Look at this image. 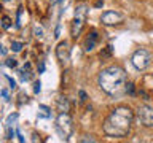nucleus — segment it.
<instances>
[{"label":"nucleus","mask_w":153,"mask_h":143,"mask_svg":"<svg viewBox=\"0 0 153 143\" xmlns=\"http://www.w3.org/2000/svg\"><path fill=\"white\" fill-rule=\"evenodd\" d=\"M131 62L137 70H140V72L147 70L148 65L152 64V52L148 49H145V48H140V49L134 51V54L131 57Z\"/></svg>","instance_id":"5"},{"label":"nucleus","mask_w":153,"mask_h":143,"mask_svg":"<svg viewBox=\"0 0 153 143\" xmlns=\"http://www.w3.org/2000/svg\"><path fill=\"white\" fill-rule=\"evenodd\" d=\"M38 110H40L38 118H50V116H51V110L48 108L46 105H40V107H38Z\"/></svg>","instance_id":"12"},{"label":"nucleus","mask_w":153,"mask_h":143,"mask_svg":"<svg viewBox=\"0 0 153 143\" xmlns=\"http://www.w3.org/2000/svg\"><path fill=\"white\" fill-rule=\"evenodd\" d=\"M56 108H57V111H59V113H69V110H70L69 99L64 97V95H61V97L56 100Z\"/></svg>","instance_id":"10"},{"label":"nucleus","mask_w":153,"mask_h":143,"mask_svg":"<svg viewBox=\"0 0 153 143\" xmlns=\"http://www.w3.org/2000/svg\"><path fill=\"white\" fill-rule=\"evenodd\" d=\"M96 45H97V32L91 30L88 33V37H86V40H85V51L91 52L96 48Z\"/></svg>","instance_id":"9"},{"label":"nucleus","mask_w":153,"mask_h":143,"mask_svg":"<svg viewBox=\"0 0 153 143\" xmlns=\"http://www.w3.org/2000/svg\"><path fill=\"white\" fill-rule=\"evenodd\" d=\"M18 132V137H19V142H24V137H22V133L19 132V130H16Z\"/></svg>","instance_id":"27"},{"label":"nucleus","mask_w":153,"mask_h":143,"mask_svg":"<svg viewBox=\"0 0 153 143\" xmlns=\"http://www.w3.org/2000/svg\"><path fill=\"white\" fill-rule=\"evenodd\" d=\"M112 51H113V46H107V48H105V49L104 51H100V57H102V59H107V57H110V56H112Z\"/></svg>","instance_id":"15"},{"label":"nucleus","mask_w":153,"mask_h":143,"mask_svg":"<svg viewBox=\"0 0 153 143\" xmlns=\"http://www.w3.org/2000/svg\"><path fill=\"white\" fill-rule=\"evenodd\" d=\"M88 13H89V7L85 2H81L75 7L74 21H72V27H70V35L74 38H76L81 33V30H83L86 18H88Z\"/></svg>","instance_id":"3"},{"label":"nucleus","mask_w":153,"mask_h":143,"mask_svg":"<svg viewBox=\"0 0 153 143\" xmlns=\"http://www.w3.org/2000/svg\"><path fill=\"white\" fill-rule=\"evenodd\" d=\"M100 21H102V24H105V26H117V24L123 22V14L118 13V11H113V10H108V11L102 13Z\"/></svg>","instance_id":"7"},{"label":"nucleus","mask_w":153,"mask_h":143,"mask_svg":"<svg viewBox=\"0 0 153 143\" xmlns=\"http://www.w3.org/2000/svg\"><path fill=\"white\" fill-rule=\"evenodd\" d=\"M56 132L59 133L62 140H69V137L74 132V124L69 113H59L56 118Z\"/></svg>","instance_id":"4"},{"label":"nucleus","mask_w":153,"mask_h":143,"mask_svg":"<svg viewBox=\"0 0 153 143\" xmlns=\"http://www.w3.org/2000/svg\"><path fill=\"white\" fill-rule=\"evenodd\" d=\"M97 83L104 92L110 95L120 94L126 86V72L120 65H110L99 73Z\"/></svg>","instance_id":"2"},{"label":"nucleus","mask_w":153,"mask_h":143,"mask_svg":"<svg viewBox=\"0 0 153 143\" xmlns=\"http://www.w3.org/2000/svg\"><path fill=\"white\" fill-rule=\"evenodd\" d=\"M38 70H40V73H42V72H45V62H40V67H38Z\"/></svg>","instance_id":"25"},{"label":"nucleus","mask_w":153,"mask_h":143,"mask_svg":"<svg viewBox=\"0 0 153 143\" xmlns=\"http://www.w3.org/2000/svg\"><path fill=\"white\" fill-rule=\"evenodd\" d=\"M124 89H126V92H128V94L134 95V84H132V83H128L126 86H124Z\"/></svg>","instance_id":"20"},{"label":"nucleus","mask_w":153,"mask_h":143,"mask_svg":"<svg viewBox=\"0 0 153 143\" xmlns=\"http://www.w3.org/2000/svg\"><path fill=\"white\" fill-rule=\"evenodd\" d=\"M5 80H7L8 83H10V89H11V91L16 89V81H14L11 76H10V75H5Z\"/></svg>","instance_id":"19"},{"label":"nucleus","mask_w":153,"mask_h":143,"mask_svg":"<svg viewBox=\"0 0 153 143\" xmlns=\"http://www.w3.org/2000/svg\"><path fill=\"white\" fill-rule=\"evenodd\" d=\"M80 100H81V102H85V100H86V92H85V91H80Z\"/></svg>","instance_id":"24"},{"label":"nucleus","mask_w":153,"mask_h":143,"mask_svg":"<svg viewBox=\"0 0 153 143\" xmlns=\"http://www.w3.org/2000/svg\"><path fill=\"white\" fill-rule=\"evenodd\" d=\"M80 142H81V143H86V142H91V143H94V142H96V138H93L91 135H85V137L81 138Z\"/></svg>","instance_id":"22"},{"label":"nucleus","mask_w":153,"mask_h":143,"mask_svg":"<svg viewBox=\"0 0 153 143\" xmlns=\"http://www.w3.org/2000/svg\"><path fill=\"white\" fill-rule=\"evenodd\" d=\"M56 56H57V59H59L62 64H67V62H69V59H70V48H69V43H67L65 40L57 43Z\"/></svg>","instance_id":"8"},{"label":"nucleus","mask_w":153,"mask_h":143,"mask_svg":"<svg viewBox=\"0 0 153 143\" xmlns=\"http://www.w3.org/2000/svg\"><path fill=\"white\" fill-rule=\"evenodd\" d=\"M5 65L10 67V69H16V67H18V60L13 59V57H10V59L5 60Z\"/></svg>","instance_id":"17"},{"label":"nucleus","mask_w":153,"mask_h":143,"mask_svg":"<svg viewBox=\"0 0 153 143\" xmlns=\"http://www.w3.org/2000/svg\"><path fill=\"white\" fill-rule=\"evenodd\" d=\"M40 86H42V83H40V81H35V84H33V92H35V94H38V92H40Z\"/></svg>","instance_id":"23"},{"label":"nucleus","mask_w":153,"mask_h":143,"mask_svg":"<svg viewBox=\"0 0 153 143\" xmlns=\"http://www.w3.org/2000/svg\"><path fill=\"white\" fill-rule=\"evenodd\" d=\"M16 119H18V113L10 114V116L7 118V122H5V126H7V129H10V127H14V122H16Z\"/></svg>","instance_id":"13"},{"label":"nucleus","mask_w":153,"mask_h":143,"mask_svg":"<svg viewBox=\"0 0 153 143\" xmlns=\"http://www.w3.org/2000/svg\"><path fill=\"white\" fill-rule=\"evenodd\" d=\"M5 56H7V48L2 46V57H5Z\"/></svg>","instance_id":"28"},{"label":"nucleus","mask_w":153,"mask_h":143,"mask_svg":"<svg viewBox=\"0 0 153 143\" xmlns=\"http://www.w3.org/2000/svg\"><path fill=\"white\" fill-rule=\"evenodd\" d=\"M19 75H21V80L22 81H29L32 78V72H30V64L26 62V65H24L22 70H19Z\"/></svg>","instance_id":"11"},{"label":"nucleus","mask_w":153,"mask_h":143,"mask_svg":"<svg viewBox=\"0 0 153 143\" xmlns=\"http://www.w3.org/2000/svg\"><path fill=\"white\" fill-rule=\"evenodd\" d=\"M10 26H11V19H10L8 16H2V27L10 29Z\"/></svg>","instance_id":"18"},{"label":"nucleus","mask_w":153,"mask_h":143,"mask_svg":"<svg viewBox=\"0 0 153 143\" xmlns=\"http://www.w3.org/2000/svg\"><path fill=\"white\" fill-rule=\"evenodd\" d=\"M22 46H24V45H22L21 41H13V43H11V49H13L14 52H21V51H22Z\"/></svg>","instance_id":"16"},{"label":"nucleus","mask_w":153,"mask_h":143,"mask_svg":"<svg viewBox=\"0 0 153 143\" xmlns=\"http://www.w3.org/2000/svg\"><path fill=\"white\" fill-rule=\"evenodd\" d=\"M0 94H2V97H3V100H5V102H8V100H10V92H8V91L7 89H2V91H0Z\"/></svg>","instance_id":"21"},{"label":"nucleus","mask_w":153,"mask_h":143,"mask_svg":"<svg viewBox=\"0 0 153 143\" xmlns=\"http://www.w3.org/2000/svg\"><path fill=\"white\" fill-rule=\"evenodd\" d=\"M134 119V113L131 108L128 107H118L110 111V114L105 118L104 121V132L108 137H115V138H121L126 137L129 133Z\"/></svg>","instance_id":"1"},{"label":"nucleus","mask_w":153,"mask_h":143,"mask_svg":"<svg viewBox=\"0 0 153 143\" xmlns=\"http://www.w3.org/2000/svg\"><path fill=\"white\" fill-rule=\"evenodd\" d=\"M102 5H104V0H97V2H96V7H102Z\"/></svg>","instance_id":"26"},{"label":"nucleus","mask_w":153,"mask_h":143,"mask_svg":"<svg viewBox=\"0 0 153 143\" xmlns=\"http://www.w3.org/2000/svg\"><path fill=\"white\" fill-rule=\"evenodd\" d=\"M33 35H35L38 40H42L43 35H45V30H43V27L38 26V24H35V26H33Z\"/></svg>","instance_id":"14"},{"label":"nucleus","mask_w":153,"mask_h":143,"mask_svg":"<svg viewBox=\"0 0 153 143\" xmlns=\"http://www.w3.org/2000/svg\"><path fill=\"white\" fill-rule=\"evenodd\" d=\"M137 116L145 127H153V108L148 105H139Z\"/></svg>","instance_id":"6"}]
</instances>
